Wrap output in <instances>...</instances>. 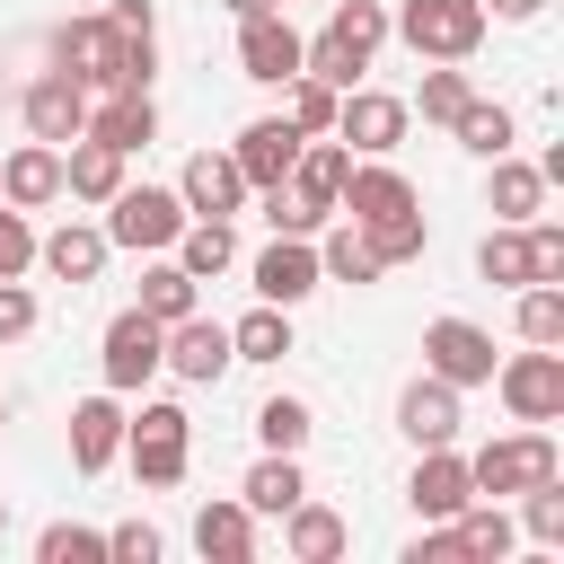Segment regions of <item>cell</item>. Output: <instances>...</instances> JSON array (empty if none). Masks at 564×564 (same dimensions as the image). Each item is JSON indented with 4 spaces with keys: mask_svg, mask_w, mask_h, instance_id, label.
<instances>
[{
    "mask_svg": "<svg viewBox=\"0 0 564 564\" xmlns=\"http://www.w3.org/2000/svg\"><path fill=\"white\" fill-rule=\"evenodd\" d=\"M194 546H203V564H247L256 555V511L247 502H203L194 511Z\"/></svg>",
    "mask_w": 564,
    "mask_h": 564,
    "instance_id": "cell-25",
    "label": "cell"
},
{
    "mask_svg": "<svg viewBox=\"0 0 564 564\" xmlns=\"http://www.w3.org/2000/svg\"><path fill=\"white\" fill-rule=\"evenodd\" d=\"M159 370H176V379H194V388H212L220 370H229V326L220 317H176L167 335H159Z\"/></svg>",
    "mask_w": 564,
    "mask_h": 564,
    "instance_id": "cell-12",
    "label": "cell"
},
{
    "mask_svg": "<svg viewBox=\"0 0 564 564\" xmlns=\"http://www.w3.org/2000/svg\"><path fill=\"white\" fill-rule=\"evenodd\" d=\"M53 62H62L79 88H123V35L106 26V9H97V18H62V26H53Z\"/></svg>",
    "mask_w": 564,
    "mask_h": 564,
    "instance_id": "cell-6",
    "label": "cell"
},
{
    "mask_svg": "<svg viewBox=\"0 0 564 564\" xmlns=\"http://www.w3.org/2000/svg\"><path fill=\"white\" fill-rule=\"evenodd\" d=\"M194 291H203V282H194L185 264H150L132 308H141V317H159V326H176V317H194Z\"/></svg>",
    "mask_w": 564,
    "mask_h": 564,
    "instance_id": "cell-33",
    "label": "cell"
},
{
    "mask_svg": "<svg viewBox=\"0 0 564 564\" xmlns=\"http://www.w3.org/2000/svg\"><path fill=\"white\" fill-rule=\"evenodd\" d=\"M106 564H159V529H150V520L106 529Z\"/></svg>",
    "mask_w": 564,
    "mask_h": 564,
    "instance_id": "cell-47",
    "label": "cell"
},
{
    "mask_svg": "<svg viewBox=\"0 0 564 564\" xmlns=\"http://www.w3.org/2000/svg\"><path fill=\"white\" fill-rule=\"evenodd\" d=\"M176 203H185V212H203V220H229V212L247 203L238 159H229V150H194V159H185V176H176Z\"/></svg>",
    "mask_w": 564,
    "mask_h": 564,
    "instance_id": "cell-17",
    "label": "cell"
},
{
    "mask_svg": "<svg viewBox=\"0 0 564 564\" xmlns=\"http://www.w3.org/2000/svg\"><path fill=\"white\" fill-rule=\"evenodd\" d=\"M494 388H502L511 423H555L564 414V352L555 344H529V352L494 361Z\"/></svg>",
    "mask_w": 564,
    "mask_h": 564,
    "instance_id": "cell-5",
    "label": "cell"
},
{
    "mask_svg": "<svg viewBox=\"0 0 564 564\" xmlns=\"http://www.w3.org/2000/svg\"><path fill=\"white\" fill-rule=\"evenodd\" d=\"M361 247H370L379 264H414V256L432 247V229H423V212H397V220H379V229H361Z\"/></svg>",
    "mask_w": 564,
    "mask_h": 564,
    "instance_id": "cell-39",
    "label": "cell"
},
{
    "mask_svg": "<svg viewBox=\"0 0 564 564\" xmlns=\"http://www.w3.org/2000/svg\"><path fill=\"white\" fill-rule=\"evenodd\" d=\"M238 79H256V88L300 79V35H291V18H282V9L238 18Z\"/></svg>",
    "mask_w": 564,
    "mask_h": 564,
    "instance_id": "cell-9",
    "label": "cell"
},
{
    "mask_svg": "<svg viewBox=\"0 0 564 564\" xmlns=\"http://www.w3.org/2000/svg\"><path fill=\"white\" fill-rule=\"evenodd\" d=\"M264 220H273V238H317V229H326L291 185H264Z\"/></svg>",
    "mask_w": 564,
    "mask_h": 564,
    "instance_id": "cell-44",
    "label": "cell"
},
{
    "mask_svg": "<svg viewBox=\"0 0 564 564\" xmlns=\"http://www.w3.org/2000/svg\"><path fill=\"white\" fill-rule=\"evenodd\" d=\"M317 273H335V282H379L388 264H379V256L361 247V229H335V238L317 247Z\"/></svg>",
    "mask_w": 564,
    "mask_h": 564,
    "instance_id": "cell-42",
    "label": "cell"
},
{
    "mask_svg": "<svg viewBox=\"0 0 564 564\" xmlns=\"http://www.w3.org/2000/svg\"><path fill=\"white\" fill-rule=\"evenodd\" d=\"M405 564H467V555H458V538H449V520H432V529H423V538L405 546Z\"/></svg>",
    "mask_w": 564,
    "mask_h": 564,
    "instance_id": "cell-50",
    "label": "cell"
},
{
    "mask_svg": "<svg viewBox=\"0 0 564 564\" xmlns=\"http://www.w3.org/2000/svg\"><path fill=\"white\" fill-rule=\"evenodd\" d=\"M335 212H352V229H379V220L414 212V185H405L388 159H361V167H344V194H335Z\"/></svg>",
    "mask_w": 564,
    "mask_h": 564,
    "instance_id": "cell-13",
    "label": "cell"
},
{
    "mask_svg": "<svg viewBox=\"0 0 564 564\" xmlns=\"http://www.w3.org/2000/svg\"><path fill=\"white\" fill-rule=\"evenodd\" d=\"M405 97H388V88H344L335 97V141L344 150H361V159H388L397 141H405Z\"/></svg>",
    "mask_w": 564,
    "mask_h": 564,
    "instance_id": "cell-7",
    "label": "cell"
},
{
    "mask_svg": "<svg viewBox=\"0 0 564 564\" xmlns=\"http://www.w3.org/2000/svg\"><path fill=\"white\" fill-rule=\"evenodd\" d=\"M308 432H317V414H308L300 397H264V405H256V441H264V449H291V458H300Z\"/></svg>",
    "mask_w": 564,
    "mask_h": 564,
    "instance_id": "cell-36",
    "label": "cell"
},
{
    "mask_svg": "<svg viewBox=\"0 0 564 564\" xmlns=\"http://www.w3.org/2000/svg\"><path fill=\"white\" fill-rule=\"evenodd\" d=\"M397 432H405L414 449H441V441H458V388L423 370V379L397 397Z\"/></svg>",
    "mask_w": 564,
    "mask_h": 564,
    "instance_id": "cell-20",
    "label": "cell"
},
{
    "mask_svg": "<svg viewBox=\"0 0 564 564\" xmlns=\"http://www.w3.org/2000/svg\"><path fill=\"white\" fill-rule=\"evenodd\" d=\"M123 449H132V476H141V485H185V467H194V423H185V405H141V414H123Z\"/></svg>",
    "mask_w": 564,
    "mask_h": 564,
    "instance_id": "cell-3",
    "label": "cell"
},
{
    "mask_svg": "<svg viewBox=\"0 0 564 564\" xmlns=\"http://www.w3.org/2000/svg\"><path fill=\"white\" fill-rule=\"evenodd\" d=\"M291 352V308H247L238 326H229V361H282Z\"/></svg>",
    "mask_w": 564,
    "mask_h": 564,
    "instance_id": "cell-32",
    "label": "cell"
},
{
    "mask_svg": "<svg viewBox=\"0 0 564 564\" xmlns=\"http://www.w3.org/2000/svg\"><path fill=\"white\" fill-rule=\"evenodd\" d=\"M520 502V529L538 538V546H564V476H546V485H529V494H511Z\"/></svg>",
    "mask_w": 564,
    "mask_h": 564,
    "instance_id": "cell-40",
    "label": "cell"
},
{
    "mask_svg": "<svg viewBox=\"0 0 564 564\" xmlns=\"http://www.w3.org/2000/svg\"><path fill=\"white\" fill-rule=\"evenodd\" d=\"M467 97H476V88H467V70H458V62H441V70H423V88L405 97V115H423V123H449Z\"/></svg>",
    "mask_w": 564,
    "mask_h": 564,
    "instance_id": "cell-37",
    "label": "cell"
},
{
    "mask_svg": "<svg viewBox=\"0 0 564 564\" xmlns=\"http://www.w3.org/2000/svg\"><path fill=\"white\" fill-rule=\"evenodd\" d=\"M106 26L123 44H159V0H106Z\"/></svg>",
    "mask_w": 564,
    "mask_h": 564,
    "instance_id": "cell-48",
    "label": "cell"
},
{
    "mask_svg": "<svg viewBox=\"0 0 564 564\" xmlns=\"http://www.w3.org/2000/svg\"><path fill=\"white\" fill-rule=\"evenodd\" d=\"M520 344H564V282H520Z\"/></svg>",
    "mask_w": 564,
    "mask_h": 564,
    "instance_id": "cell-38",
    "label": "cell"
},
{
    "mask_svg": "<svg viewBox=\"0 0 564 564\" xmlns=\"http://www.w3.org/2000/svg\"><path fill=\"white\" fill-rule=\"evenodd\" d=\"M282 546H291L300 564H335V555L352 546V529H344V511H326V502L300 494V502L282 511Z\"/></svg>",
    "mask_w": 564,
    "mask_h": 564,
    "instance_id": "cell-24",
    "label": "cell"
},
{
    "mask_svg": "<svg viewBox=\"0 0 564 564\" xmlns=\"http://www.w3.org/2000/svg\"><path fill=\"white\" fill-rule=\"evenodd\" d=\"M0 423H9V397H0Z\"/></svg>",
    "mask_w": 564,
    "mask_h": 564,
    "instance_id": "cell-54",
    "label": "cell"
},
{
    "mask_svg": "<svg viewBox=\"0 0 564 564\" xmlns=\"http://www.w3.org/2000/svg\"><path fill=\"white\" fill-rule=\"evenodd\" d=\"M300 141H308V132H300L291 115H256V123H247V132L229 141V159H238V176H247V194H264V185H282V176H291V159H300Z\"/></svg>",
    "mask_w": 564,
    "mask_h": 564,
    "instance_id": "cell-11",
    "label": "cell"
},
{
    "mask_svg": "<svg viewBox=\"0 0 564 564\" xmlns=\"http://www.w3.org/2000/svg\"><path fill=\"white\" fill-rule=\"evenodd\" d=\"M317 282H326V273H317V247H308V238H273V247L256 256V300H273V308H300Z\"/></svg>",
    "mask_w": 564,
    "mask_h": 564,
    "instance_id": "cell-19",
    "label": "cell"
},
{
    "mask_svg": "<svg viewBox=\"0 0 564 564\" xmlns=\"http://www.w3.org/2000/svg\"><path fill=\"white\" fill-rule=\"evenodd\" d=\"M485 203H494V220H538L546 176H538L529 159H511V150H502V159H494V194H485Z\"/></svg>",
    "mask_w": 564,
    "mask_h": 564,
    "instance_id": "cell-31",
    "label": "cell"
},
{
    "mask_svg": "<svg viewBox=\"0 0 564 564\" xmlns=\"http://www.w3.org/2000/svg\"><path fill=\"white\" fill-rule=\"evenodd\" d=\"M476 273H485V282H502V291L538 282V273H529V229H520V220H502V229L476 247Z\"/></svg>",
    "mask_w": 564,
    "mask_h": 564,
    "instance_id": "cell-34",
    "label": "cell"
},
{
    "mask_svg": "<svg viewBox=\"0 0 564 564\" xmlns=\"http://www.w3.org/2000/svg\"><path fill=\"white\" fill-rule=\"evenodd\" d=\"M185 220H194V212L176 203V185H115L97 229H106V247H132V256H167Z\"/></svg>",
    "mask_w": 564,
    "mask_h": 564,
    "instance_id": "cell-1",
    "label": "cell"
},
{
    "mask_svg": "<svg viewBox=\"0 0 564 564\" xmlns=\"http://www.w3.org/2000/svg\"><path fill=\"white\" fill-rule=\"evenodd\" d=\"M106 256H115V247H106V229H88V220H62L53 238H35V264H44L53 282H70V291H79V282H97V273H106Z\"/></svg>",
    "mask_w": 564,
    "mask_h": 564,
    "instance_id": "cell-23",
    "label": "cell"
},
{
    "mask_svg": "<svg viewBox=\"0 0 564 564\" xmlns=\"http://www.w3.org/2000/svg\"><path fill=\"white\" fill-rule=\"evenodd\" d=\"M229 18H256V9H282V0H220Z\"/></svg>",
    "mask_w": 564,
    "mask_h": 564,
    "instance_id": "cell-52",
    "label": "cell"
},
{
    "mask_svg": "<svg viewBox=\"0 0 564 564\" xmlns=\"http://www.w3.org/2000/svg\"><path fill=\"white\" fill-rule=\"evenodd\" d=\"M0 529H9V502H0Z\"/></svg>",
    "mask_w": 564,
    "mask_h": 564,
    "instance_id": "cell-53",
    "label": "cell"
},
{
    "mask_svg": "<svg viewBox=\"0 0 564 564\" xmlns=\"http://www.w3.org/2000/svg\"><path fill=\"white\" fill-rule=\"evenodd\" d=\"M423 370L449 379V388H485L494 379V335L467 326V317H432L423 326Z\"/></svg>",
    "mask_w": 564,
    "mask_h": 564,
    "instance_id": "cell-8",
    "label": "cell"
},
{
    "mask_svg": "<svg viewBox=\"0 0 564 564\" xmlns=\"http://www.w3.org/2000/svg\"><path fill=\"white\" fill-rule=\"evenodd\" d=\"M18 335H35V291L0 282V344H18Z\"/></svg>",
    "mask_w": 564,
    "mask_h": 564,
    "instance_id": "cell-49",
    "label": "cell"
},
{
    "mask_svg": "<svg viewBox=\"0 0 564 564\" xmlns=\"http://www.w3.org/2000/svg\"><path fill=\"white\" fill-rule=\"evenodd\" d=\"M159 335H167V326L141 317V308H123V317L106 326V352H97V361H106V388H115V397H132V388L159 370Z\"/></svg>",
    "mask_w": 564,
    "mask_h": 564,
    "instance_id": "cell-14",
    "label": "cell"
},
{
    "mask_svg": "<svg viewBox=\"0 0 564 564\" xmlns=\"http://www.w3.org/2000/svg\"><path fill=\"white\" fill-rule=\"evenodd\" d=\"M300 494H308V476H300V458H291V449H264V458L247 467V485H238V502H247V511H264V520H282Z\"/></svg>",
    "mask_w": 564,
    "mask_h": 564,
    "instance_id": "cell-28",
    "label": "cell"
},
{
    "mask_svg": "<svg viewBox=\"0 0 564 564\" xmlns=\"http://www.w3.org/2000/svg\"><path fill=\"white\" fill-rule=\"evenodd\" d=\"M344 167H352V150H344L335 132H308L282 185H291V194H300V203H308L317 220H335V194H344Z\"/></svg>",
    "mask_w": 564,
    "mask_h": 564,
    "instance_id": "cell-16",
    "label": "cell"
},
{
    "mask_svg": "<svg viewBox=\"0 0 564 564\" xmlns=\"http://www.w3.org/2000/svg\"><path fill=\"white\" fill-rule=\"evenodd\" d=\"M546 476H564V458H555V441L529 423V432H511V441H485L476 458H467V485L485 494V502H511V494H529V485H546Z\"/></svg>",
    "mask_w": 564,
    "mask_h": 564,
    "instance_id": "cell-2",
    "label": "cell"
},
{
    "mask_svg": "<svg viewBox=\"0 0 564 564\" xmlns=\"http://www.w3.org/2000/svg\"><path fill=\"white\" fill-rule=\"evenodd\" d=\"M88 141H106V150H150L159 141V106H150V88H106V106H88Z\"/></svg>",
    "mask_w": 564,
    "mask_h": 564,
    "instance_id": "cell-18",
    "label": "cell"
},
{
    "mask_svg": "<svg viewBox=\"0 0 564 564\" xmlns=\"http://www.w3.org/2000/svg\"><path fill=\"white\" fill-rule=\"evenodd\" d=\"M476 9H485V18H538L546 0H476Z\"/></svg>",
    "mask_w": 564,
    "mask_h": 564,
    "instance_id": "cell-51",
    "label": "cell"
},
{
    "mask_svg": "<svg viewBox=\"0 0 564 564\" xmlns=\"http://www.w3.org/2000/svg\"><path fill=\"white\" fill-rule=\"evenodd\" d=\"M176 264H185L194 282L229 273V264H238V238H229V220H203V212H194V220L176 229Z\"/></svg>",
    "mask_w": 564,
    "mask_h": 564,
    "instance_id": "cell-30",
    "label": "cell"
},
{
    "mask_svg": "<svg viewBox=\"0 0 564 564\" xmlns=\"http://www.w3.org/2000/svg\"><path fill=\"white\" fill-rule=\"evenodd\" d=\"M0 203H18V212H44V203H62V150H53V141H26V150H9V159H0Z\"/></svg>",
    "mask_w": 564,
    "mask_h": 564,
    "instance_id": "cell-22",
    "label": "cell"
},
{
    "mask_svg": "<svg viewBox=\"0 0 564 564\" xmlns=\"http://www.w3.org/2000/svg\"><path fill=\"white\" fill-rule=\"evenodd\" d=\"M115 449H123V405H115V388H106V397H79V405H70V467H79V476H106Z\"/></svg>",
    "mask_w": 564,
    "mask_h": 564,
    "instance_id": "cell-21",
    "label": "cell"
},
{
    "mask_svg": "<svg viewBox=\"0 0 564 564\" xmlns=\"http://www.w3.org/2000/svg\"><path fill=\"white\" fill-rule=\"evenodd\" d=\"M26 264H35V229H26L18 203H0V282H18Z\"/></svg>",
    "mask_w": 564,
    "mask_h": 564,
    "instance_id": "cell-45",
    "label": "cell"
},
{
    "mask_svg": "<svg viewBox=\"0 0 564 564\" xmlns=\"http://www.w3.org/2000/svg\"><path fill=\"white\" fill-rule=\"evenodd\" d=\"M123 185V150H106V141H62V194H79V203H106Z\"/></svg>",
    "mask_w": 564,
    "mask_h": 564,
    "instance_id": "cell-27",
    "label": "cell"
},
{
    "mask_svg": "<svg viewBox=\"0 0 564 564\" xmlns=\"http://www.w3.org/2000/svg\"><path fill=\"white\" fill-rule=\"evenodd\" d=\"M282 88H291V123H300V132H335V97H344V88H326V79H308V70L282 79Z\"/></svg>",
    "mask_w": 564,
    "mask_h": 564,
    "instance_id": "cell-43",
    "label": "cell"
},
{
    "mask_svg": "<svg viewBox=\"0 0 564 564\" xmlns=\"http://www.w3.org/2000/svg\"><path fill=\"white\" fill-rule=\"evenodd\" d=\"M35 564H106V529H79V520H53L35 538Z\"/></svg>",
    "mask_w": 564,
    "mask_h": 564,
    "instance_id": "cell-41",
    "label": "cell"
},
{
    "mask_svg": "<svg viewBox=\"0 0 564 564\" xmlns=\"http://www.w3.org/2000/svg\"><path fill=\"white\" fill-rule=\"evenodd\" d=\"M397 35L423 53V62H467L485 44V9L476 0H405L397 9Z\"/></svg>",
    "mask_w": 564,
    "mask_h": 564,
    "instance_id": "cell-4",
    "label": "cell"
},
{
    "mask_svg": "<svg viewBox=\"0 0 564 564\" xmlns=\"http://www.w3.org/2000/svg\"><path fill=\"white\" fill-rule=\"evenodd\" d=\"M405 502L423 511V520H458L467 502H476V485H467V458L441 441V449H423L414 458V476H405Z\"/></svg>",
    "mask_w": 564,
    "mask_h": 564,
    "instance_id": "cell-15",
    "label": "cell"
},
{
    "mask_svg": "<svg viewBox=\"0 0 564 564\" xmlns=\"http://www.w3.org/2000/svg\"><path fill=\"white\" fill-rule=\"evenodd\" d=\"M18 106H26V141H53V150H62V141H79V132H88V88H79L70 70L26 79V97H18Z\"/></svg>",
    "mask_w": 564,
    "mask_h": 564,
    "instance_id": "cell-10",
    "label": "cell"
},
{
    "mask_svg": "<svg viewBox=\"0 0 564 564\" xmlns=\"http://www.w3.org/2000/svg\"><path fill=\"white\" fill-rule=\"evenodd\" d=\"M520 229H529V273L538 282H564V229L555 220H520Z\"/></svg>",
    "mask_w": 564,
    "mask_h": 564,
    "instance_id": "cell-46",
    "label": "cell"
},
{
    "mask_svg": "<svg viewBox=\"0 0 564 564\" xmlns=\"http://www.w3.org/2000/svg\"><path fill=\"white\" fill-rule=\"evenodd\" d=\"M449 538H458V555H467V564H502V555L520 546V520H511L502 502H485V494H476V502L449 520Z\"/></svg>",
    "mask_w": 564,
    "mask_h": 564,
    "instance_id": "cell-26",
    "label": "cell"
},
{
    "mask_svg": "<svg viewBox=\"0 0 564 564\" xmlns=\"http://www.w3.org/2000/svg\"><path fill=\"white\" fill-rule=\"evenodd\" d=\"M449 132H458V150H476V159H502V150H511V115L485 106V97H467V106L449 115Z\"/></svg>",
    "mask_w": 564,
    "mask_h": 564,
    "instance_id": "cell-35",
    "label": "cell"
},
{
    "mask_svg": "<svg viewBox=\"0 0 564 564\" xmlns=\"http://www.w3.org/2000/svg\"><path fill=\"white\" fill-rule=\"evenodd\" d=\"M317 35L370 70V53L388 44V9H379V0H326V26H317Z\"/></svg>",
    "mask_w": 564,
    "mask_h": 564,
    "instance_id": "cell-29",
    "label": "cell"
}]
</instances>
